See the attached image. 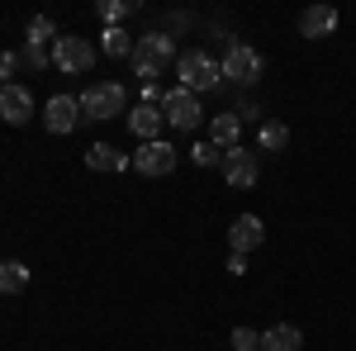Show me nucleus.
I'll use <instances>...</instances> for the list:
<instances>
[{"label": "nucleus", "instance_id": "obj_8", "mask_svg": "<svg viewBox=\"0 0 356 351\" xmlns=\"http://www.w3.org/2000/svg\"><path fill=\"white\" fill-rule=\"evenodd\" d=\"M134 166L143 176H171V171H176V147L162 142V138H157V142H143L134 152Z\"/></svg>", "mask_w": 356, "mask_h": 351}, {"label": "nucleus", "instance_id": "obj_13", "mask_svg": "<svg viewBox=\"0 0 356 351\" xmlns=\"http://www.w3.org/2000/svg\"><path fill=\"white\" fill-rule=\"evenodd\" d=\"M209 142L214 147H243V119H238V109L233 114H214V124H209Z\"/></svg>", "mask_w": 356, "mask_h": 351}, {"label": "nucleus", "instance_id": "obj_1", "mask_svg": "<svg viewBox=\"0 0 356 351\" xmlns=\"http://www.w3.org/2000/svg\"><path fill=\"white\" fill-rule=\"evenodd\" d=\"M176 43L166 38V33H143L134 43V57H129V67H134V76H143L147 85H157V76H166V62H176Z\"/></svg>", "mask_w": 356, "mask_h": 351}, {"label": "nucleus", "instance_id": "obj_11", "mask_svg": "<svg viewBox=\"0 0 356 351\" xmlns=\"http://www.w3.org/2000/svg\"><path fill=\"white\" fill-rule=\"evenodd\" d=\"M261 238H266V223L257 214H243V218H233V228H228V243H233V252H252V247H261Z\"/></svg>", "mask_w": 356, "mask_h": 351}, {"label": "nucleus", "instance_id": "obj_5", "mask_svg": "<svg viewBox=\"0 0 356 351\" xmlns=\"http://www.w3.org/2000/svg\"><path fill=\"white\" fill-rule=\"evenodd\" d=\"M162 119L171 124V129H181V133H191V129H200V119H204V105H200V95H191V90H166L162 100Z\"/></svg>", "mask_w": 356, "mask_h": 351}, {"label": "nucleus", "instance_id": "obj_7", "mask_svg": "<svg viewBox=\"0 0 356 351\" xmlns=\"http://www.w3.org/2000/svg\"><path fill=\"white\" fill-rule=\"evenodd\" d=\"M81 95H53L48 109H43V124H48V133H72L76 124H81Z\"/></svg>", "mask_w": 356, "mask_h": 351}, {"label": "nucleus", "instance_id": "obj_21", "mask_svg": "<svg viewBox=\"0 0 356 351\" xmlns=\"http://www.w3.org/2000/svg\"><path fill=\"white\" fill-rule=\"evenodd\" d=\"M285 142H290V129L285 124H261V147L266 152H280Z\"/></svg>", "mask_w": 356, "mask_h": 351}, {"label": "nucleus", "instance_id": "obj_3", "mask_svg": "<svg viewBox=\"0 0 356 351\" xmlns=\"http://www.w3.org/2000/svg\"><path fill=\"white\" fill-rule=\"evenodd\" d=\"M124 105H129V95H124V85H119V81H95L81 95V114H86V119H119Z\"/></svg>", "mask_w": 356, "mask_h": 351}, {"label": "nucleus", "instance_id": "obj_6", "mask_svg": "<svg viewBox=\"0 0 356 351\" xmlns=\"http://www.w3.org/2000/svg\"><path fill=\"white\" fill-rule=\"evenodd\" d=\"M90 62H95V48H90V38H76V33H67V38H57V43H53V67H57V72H67V76H81V72H90Z\"/></svg>", "mask_w": 356, "mask_h": 351}, {"label": "nucleus", "instance_id": "obj_10", "mask_svg": "<svg viewBox=\"0 0 356 351\" xmlns=\"http://www.w3.org/2000/svg\"><path fill=\"white\" fill-rule=\"evenodd\" d=\"M0 119H5V124H15V129L33 119V95H29L24 85H15V81L0 85Z\"/></svg>", "mask_w": 356, "mask_h": 351}, {"label": "nucleus", "instance_id": "obj_9", "mask_svg": "<svg viewBox=\"0 0 356 351\" xmlns=\"http://www.w3.org/2000/svg\"><path fill=\"white\" fill-rule=\"evenodd\" d=\"M223 181H228L233 190L257 186V152H247V147H228V152H223Z\"/></svg>", "mask_w": 356, "mask_h": 351}, {"label": "nucleus", "instance_id": "obj_22", "mask_svg": "<svg viewBox=\"0 0 356 351\" xmlns=\"http://www.w3.org/2000/svg\"><path fill=\"white\" fill-rule=\"evenodd\" d=\"M191 162L195 166H223V147H214V142H195V147H191Z\"/></svg>", "mask_w": 356, "mask_h": 351}, {"label": "nucleus", "instance_id": "obj_15", "mask_svg": "<svg viewBox=\"0 0 356 351\" xmlns=\"http://www.w3.org/2000/svg\"><path fill=\"white\" fill-rule=\"evenodd\" d=\"M162 105H147V100H143V105L134 109V114H129V129H134L138 138H143V142H157V133H162Z\"/></svg>", "mask_w": 356, "mask_h": 351}, {"label": "nucleus", "instance_id": "obj_26", "mask_svg": "<svg viewBox=\"0 0 356 351\" xmlns=\"http://www.w3.org/2000/svg\"><path fill=\"white\" fill-rule=\"evenodd\" d=\"M228 270H233V275H243V270H247V256H243V252H233V256H228Z\"/></svg>", "mask_w": 356, "mask_h": 351}, {"label": "nucleus", "instance_id": "obj_16", "mask_svg": "<svg viewBox=\"0 0 356 351\" xmlns=\"http://www.w3.org/2000/svg\"><path fill=\"white\" fill-rule=\"evenodd\" d=\"M261 351H304V332L295 323H275L261 332Z\"/></svg>", "mask_w": 356, "mask_h": 351}, {"label": "nucleus", "instance_id": "obj_4", "mask_svg": "<svg viewBox=\"0 0 356 351\" xmlns=\"http://www.w3.org/2000/svg\"><path fill=\"white\" fill-rule=\"evenodd\" d=\"M223 76H228V81H238V85H257L261 81V53H257V48H247L243 38H233V43H228V53H223Z\"/></svg>", "mask_w": 356, "mask_h": 351}, {"label": "nucleus", "instance_id": "obj_12", "mask_svg": "<svg viewBox=\"0 0 356 351\" xmlns=\"http://www.w3.org/2000/svg\"><path fill=\"white\" fill-rule=\"evenodd\" d=\"M332 28H337V10H332V5H309V10L300 15L304 38H328Z\"/></svg>", "mask_w": 356, "mask_h": 351}, {"label": "nucleus", "instance_id": "obj_23", "mask_svg": "<svg viewBox=\"0 0 356 351\" xmlns=\"http://www.w3.org/2000/svg\"><path fill=\"white\" fill-rule=\"evenodd\" d=\"M233 351H261V332H252V327H233Z\"/></svg>", "mask_w": 356, "mask_h": 351}, {"label": "nucleus", "instance_id": "obj_20", "mask_svg": "<svg viewBox=\"0 0 356 351\" xmlns=\"http://www.w3.org/2000/svg\"><path fill=\"white\" fill-rule=\"evenodd\" d=\"M134 10H138L134 0H100V19H110V28H119V19L134 15Z\"/></svg>", "mask_w": 356, "mask_h": 351}, {"label": "nucleus", "instance_id": "obj_19", "mask_svg": "<svg viewBox=\"0 0 356 351\" xmlns=\"http://www.w3.org/2000/svg\"><path fill=\"white\" fill-rule=\"evenodd\" d=\"M29 43H33V48L57 43V38H53V19H48V15H33V19H29Z\"/></svg>", "mask_w": 356, "mask_h": 351}, {"label": "nucleus", "instance_id": "obj_17", "mask_svg": "<svg viewBox=\"0 0 356 351\" xmlns=\"http://www.w3.org/2000/svg\"><path fill=\"white\" fill-rule=\"evenodd\" d=\"M29 290V266L24 261H0V295H19Z\"/></svg>", "mask_w": 356, "mask_h": 351}, {"label": "nucleus", "instance_id": "obj_2", "mask_svg": "<svg viewBox=\"0 0 356 351\" xmlns=\"http://www.w3.org/2000/svg\"><path fill=\"white\" fill-rule=\"evenodd\" d=\"M176 76H181V90L204 95V90H214V85L223 81V67L204 53V48H191V53L176 57Z\"/></svg>", "mask_w": 356, "mask_h": 351}, {"label": "nucleus", "instance_id": "obj_18", "mask_svg": "<svg viewBox=\"0 0 356 351\" xmlns=\"http://www.w3.org/2000/svg\"><path fill=\"white\" fill-rule=\"evenodd\" d=\"M134 43L138 38H129V28H105V33H100V48L110 57H134Z\"/></svg>", "mask_w": 356, "mask_h": 351}, {"label": "nucleus", "instance_id": "obj_14", "mask_svg": "<svg viewBox=\"0 0 356 351\" xmlns=\"http://www.w3.org/2000/svg\"><path fill=\"white\" fill-rule=\"evenodd\" d=\"M86 166L114 176V171H124V166H129V152H119V147H110V142H90V147H86Z\"/></svg>", "mask_w": 356, "mask_h": 351}, {"label": "nucleus", "instance_id": "obj_24", "mask_svg": "<svg viewBox=\"0 0 356 351\" xmlns=\"http://www.w3.org/2000/svg\"><path fill=\"white\" fill-rule=\"evenodd\" d=\"M15 67H19V57H15V53H0V76H5V85H10V76H15Z\"/></svg>", "mask_w": 356, "mask_h": 351}, {"label": "nucleus", "instance_id": "obj_25", "mask_svg": "<svg viewBox=\"0 0 356 351\" xmlns=\"http://www.w3.org/2000/svg\"><path fill=\"white\" fill-rule=\"evenodd\" d=\"M24 62H29V67H48V53H43V48H33V43H29V48H24Z\"/></svg>", "mask_w": 356, "mask_h": 351}]
</instances>
